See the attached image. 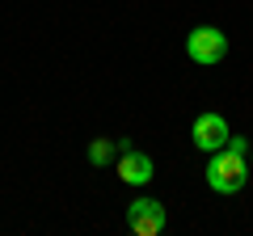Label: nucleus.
<instances>
[{
  "mask_svg": "<svg viewBox=\"0 0 253 236\" xmlns=\"http://www.w3.org/2000/svg\"><path fill=\"white\" fill-rule=\"evenodd\" d=\"M245 182H249V164H245L241 152L219 148V152L207 160V186L215 194H236V190H245Z\"/></svg>",
  "mask_w": 253,
  "mask_h": 236,
  "instance_id": "nucleus-1",
  "label": "nucleus"
},
{
  "mask_svg": "<svg viewBox=\"0 0 253 236\" xmlns=\"http://www.w3.org/2000/svg\"><path fill=\"white\" fill-rule=\"evenodd\" d=\"M118 182H126V186H148V182H152V156L126 148V152L118 156Z\"/></svg>",
  "mask_w": 253,
  "mask_h": 236,
  "instance_id": "nucleus-5",
  "label": "nucleus"
},
{
  "mask_svg": "<svg viewBox=\"0 0 253 236\" xmlns=\"http://www.w3.org/2000/svg\"><path fill=\"white\" fill-rule=\"evenodd\" d=\"M190 135H194V148H199V152H219V148L228 144V122L215 110H203V114L194 118Z\"/></svg>",
  "mask_w": 253,
  "mask_h": 236,
  "instance_id": "nucleus-4",
  "label": "nucleus"
},
{
  "mask_svg": "<svg viewBox=\"0 0 253 236\" xmlns=\"http://www.w3.org/2000/svg\"><path fill=\"white\" fill-rule=\"evenodd\" d=\"M114 148H118L114 139H93L84 156H89V164H93V169H101V164H110V160H114Z\"/></svg>",
  "mask_w": 253,
  "mask_h": 236,
  "instance_id": "nucleus-6",
  "label": "nucleus"
},
{
  "mask_svg": "<svg viewBox=\"0 0 253 236\" xmlns=\"http://www.w3.org/2000/svg\"><path fill=\"white\" fill-rule=\"evenodd\" d=\"M186 55L194 59V64H203V68L219 64V59L228 55V34L219 26H194L186 34Z\"/></svg>",
  "mask_w": 253,
  "mask_h": 236,
  "instance_id": "nucleus-2",
  "label": "nucleus"
},
{
  "mask_svg": "<svg viewBox=\"0 0 253 236\" xmlns=\"http://www.w3.org/2000/svg\"><path fill=\"white\" fill-rule=\"evenodd\" d=\"M224 148H232V152H241V156H245V152H249V139H241V135H228V144H224Z\"/></svg>",
  "mask_w": 253,
  "mask_h": 236,
  "instance_id": "nucleus-7",
  "label": "nucleus"
},
{
  "mask_svg": "<svg viewBox=\"0 0 253 236\" xmlns=\"http://www.w3.org/2000/svg\"><path fill=\"white\" fill-rule=\"evenodd\" d=\"M165 224H169V215H165V207L156 198H135L126 207V228L135 236H161Z\"/></svg>",
  "mask_w": 253,
  "mask_h": 236,
  "instance_id": "nucleus-3",
  "label": "nucleus"
}]
</instances>
